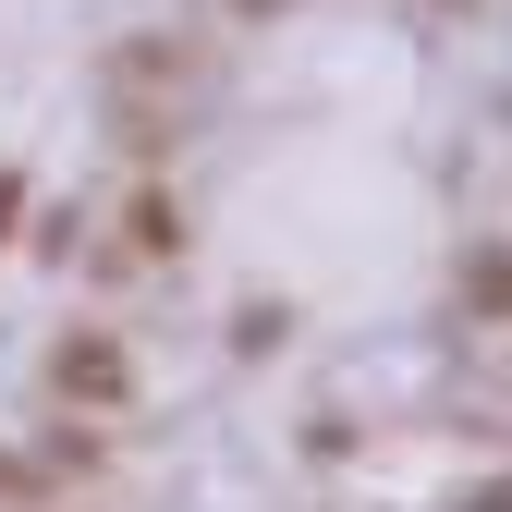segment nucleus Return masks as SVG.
<instances>
[{"label": "nucleus", "instance_id": "nucleus-3", "mask_svg": "<svg viewBox=\"0 0 512 512\" xmlns=\"http://www.w3.org/2000/svg\"><path fill=\"white\" fill-rule=\"evenodd\" d=\"M171 196H135V208H122V256H171Z\"/></svg>", "mask_w": 512, "mask_h": 512}, {"label": "nucleus", "instance_id": "nucleus-4", "mask_svg": "<svg viewBox=\"0 0 512 512\" xmlns=\"http://www.w3.org/2000/svg\"><path fill=\"white\" fill-rule=\"evenodd\" d=\"M220 13H244V25H256V13H281V0H220Z\"/></svg>", "mask_w": 512, "mask_h": 512}, {"label": "nucleus", "instance_id": "nucleus-1", "mask_svg": "<svg viewBox=\"0 0 512 512\" xmlns=\"http://www.w3.org/2000/svg\"><path fill=\"white\" fill-rule=\"evenodd\" d=\"M196 86H208V61L183 49V37H122V49H110V74H98L110 122H122L135 147H171V122L196 110Z\"/></svg>", "mask_w": 512, "mask_h": 512}, {"label": "nucleus", "instance_id": "nucleus-2", "mask_svg": "<svg viewBox=\"0 0 512 512\" xmlns=\"http://www.w3.org/2000/svg\"><path fill=\"white\" fill-rule=\"evenodd\" d=\"M61 391L74 403H135V366H122L110 342H61Z\"/></svg>", "mask_w": 512, "mask_h": 512}]
</instances>
